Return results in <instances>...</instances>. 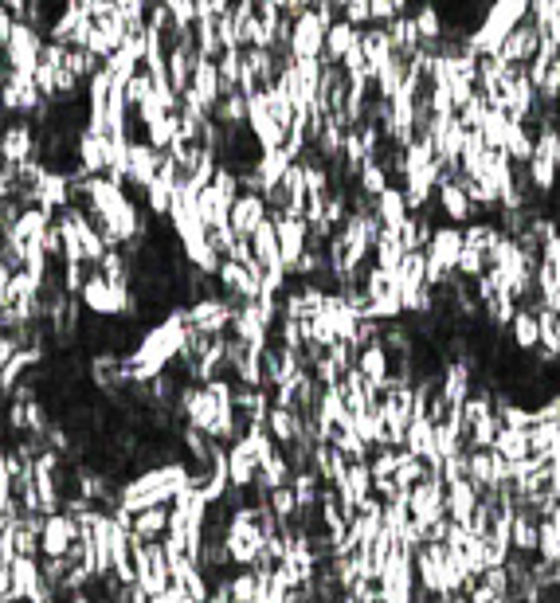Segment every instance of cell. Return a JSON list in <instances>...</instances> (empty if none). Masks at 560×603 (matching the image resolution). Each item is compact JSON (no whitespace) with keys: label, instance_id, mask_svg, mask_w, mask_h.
<instances>
[{"label":"cell","instance_id":"1","mask_svg":"<svg viewBox=\"0 0 560 603\" xmlns=\"http://www.w3.org/2000/svg\"><path fill=\"white\" fill-rule=\"evenodd\" d=\"M44 44H47L44 32L20 20L16 32H12V40H8V47H0V51H4V63H8L16 75H36V71H40V59H44Z\"/></svg>","mask_w":560,"mask_h":603},{"label":"cell","instance_id":"2","mask_svg":"<svg viewBox=\"0 0 560 603\" xmlns=\"http://www.w3.org/2000/svg\"><path fill=\"white\" fill-rule=\"evenodd\" d=\"M220 294L232 298L235 306L239 302H255L263 294V271L259 267H247V263H235V259H224L220 267Z\"/></svg>","mask_w":560,"mask_h":603},{"label":"cell","instance_id":"3","mask_svg":"<svg viewBox=\"0 0 560 603\" xmlns=\"http://www.w3.org/2000/svg\"><path fill=\"white\" fill-rule=\"evenodd\" d=\"M188 322L204 329V333H212V337H228V329L235 322V302L224 294H208V298L188 306Z\"/></svg>","mask_w":560,"mask_h":603},{"label":"cell","instance_id":"4","mask_svg":"<svg viewBox=\"0 0 560 603\" xmlns=\"http://www.w3.org/2000/svg\"><path fill=\"white\" fill-rule=\"evenodd\" d=\"M79 541H83V533H79V521L71 513H47L44 533H40L44 557H71Z\"/></svg>","mask_w":560,"mask_h":603},{"label":"cell","instance_id":"5","mask_svg":"<svg viewBox=\"0 0 560 603\" xmlns=\"http://www.w3.org/2000/svg\"><path fill=\"white\" fill-rule=\"evenodd\" d=\"M0 157L4 165H24L32 157H40V130L32 122H8L4 126V138H0Z\"/></svg>","mask_w":560,"mask_h":603},{"label":"cell","instance_id":"6","mask_svg":"<svg viewBox=\"0 0 560 603\" xmlns=\"http://www.w3.org/2000/svg\"><path fill=\"white\" fill-rule=\"evenodd\" d=\"M326 36L329 28L318 20V12H298L294 16V59H322L326 55Z\"/></svg>","mask_w":560,"mask_h":603},{"label":"cell","instance_id":"7","mask_svg":"<svg viewBox=\"0 0 560 603\" xmlns=\"http://www.w3.org/2000/svg\"><path fill=\"white\" fill-rule=\"evenodd\" d=\"M541 44H545V36L537 32V24L533 20H525V24H517L514 32L506 36V44H502V63L506 67H529L533 59H537V51H541Z\"/></svg>","mask_w":560,"mask_h":603},{"label":"cell","instance_id":"8","mask_svg":"<svg viewBox=\"0 0 560 603\" xmlns=\"http://www.w3.org/2000/svg\"><path fill=\"white\" fill-rule=\"evenodd\" d=\"M267 220H271V204H267V196H263V192H243V196L235 200L232 232L239 235V239H251V235L259 232Z\"/></svg>","mask_w":560,"mask_h":603},{"label":"cell","instance_id":"9","mask_svg":"<svg viewBox=\"0 0 560 603\" xmlns=\"http://www.w3.org/2000/svg\"><path fill=\"white\" fill-rule=\"evenodd\" d=\"M247 126H251L255 141L263 145V153H267V149H282V145H286V130L275 122V114H271V106H267V91L251 98V118H247Z\"/></svg>","mask_w":560,"mask_h":603},{"label":"cell","instance_id":"10","mask_svg":"<svg viewBox=\"0 0 560 603\" xmlns=\"http://www.w3.org/2000/svg\"><path fill=\"white\" fill-rule=\"evenodd\" d=\"M161 157H165V153L153 149L145 138L134 141V149H130V181H126V188L145 192V188L153 185V181L161 177Z\"/></svg>","mask_w":560,"mask_h":603},{"label":"cell","instance_id":"11","mask_svg":"<svg viewBox=\"0 0 560 603\" xmlns=\"http://www.w3.org/2000/svg\"><path fill=\"white\" fill-rule=\"evenodd\" d=\"M435 200H439V208H443V220H447V224H455V228H467V224H474V216H478V208L470 204L467 188L459 185V181L439 185Z\"/></svg>","mask_w":560,"mask_h":603},{"label":"cell","instance_id":"12","mask_svg":"<svg viewBox=\"0 0 560 603\" xmlns=\"http://www.w3.org/2000/svg\"><path fill=\"white\" fill-rule=\"evenodd\" d=\"M279 224V243H282V259H286V271L298 267V259L310 251V224L298 220V216H282Z\"/></svg>","mask_w":560,"mask_h":603},{"label":"cell","instance_id":"13","mask_svg":"<svg viewBox=\"0 0 560 603\" xmlns=\"http://www.w3.org/2000/svg\"><path fill=\"white\" fill-rule=\"evenodd\" d=\"M232 208H235V196L220 192L216 185H208L196 196V212H200L204 228H232Z\"/></svg>","mask_w":560,"mask_h":603},{"label":"cell","instance_id":"14","mask_svg":"<svg viewBox=\"0 0 560 603\" xmlns=\"http://www.w3.org/2000/svg\"><path fill=\"white\" fill-rule=\"evenodd\" d=\"M478 506H482V498H478V486L470 478L447 482V517L455 525H470V517L478 513Z\"/></svg>","mask_w":560,"mask_h":603},{"label":"cell","instance_id":"15","mask_svg":"<svg viewBox=\"0 0 560 603\" xmlns=\"http://www.w3.org/2000/svg\"><path fill=\"white\" fill-rule=\"evenodd\" d=\"M341 494H345V502H349V510L357 517V510L369 502L376 494V482H373V463L365 459V463H353L349 466V474H345V482H341Z\"/></svg>","mask_w":560,"mask_h":603},{"label":"cell","instance_id":"16","mask_svg":"<svg viewBox=\"0 0 560 603\" xmlns=\"http://www.w3.org/2000/svg\"><path fill=\"white\" fill-rule=\"evenodd\" d=\"M408 216H412V208H408V196L400 185H392L384 196H376V220H380L384 232H400L408 224Z\"/></svg>","mask_w":560,"mask_h":603},{"label":"cell","instance_id":"17","mask_svg":"<svg viewBox=\"0 0 560 603\" xmlns=\"http://www.w3.org/2000/svg\"><path fill=\"white\" fill-rule=\"evenodd\" d=\"M506 337H510V345H514L521 357H533L537 349H541V318L533 314V310H517L514 325L506 329Z\"/></svg>","mask_w":560,"mask_h":603},{"label":"cell","instance_id":"18","mask_svg":"<svg viewBox=\"0 0 560 603\" xmlns=\"http://www.w3.org/2000/svg\"><path fill=\"white\" fill-rule=\"evenodd\" d=\"M251 247H255V259L263 263V271H286L282 243H279V224H275V220H267L259 232L251 235Z\"/></svg>","mask_w":560,"mask_h":603},{"label":"cell","instance_id":"19","mask_svg":"<svg viewBox=\"0 0 560 603\" xmlns=\"http://www.w3.org/2000/svg\"><path fill=\"white\" fill-rule=\"evenodd\" d=\"M75 153H79V165L91 173V177H106V134L98 130H83L79 141H75Z\"/></svg>","mask_w":560,"mask_h":603},{"label":"cell","instance_id":"20","mask_svg":"<svg viewBox=\"0 0 560 603\" xmlns=\"http://www.w3.org/2000/svg\"><path fill=\"white\" fill-rule=\"evenodd\" d=\"M514 553H525V557L541 553V517L533 510L514 513Z\"/></svg>","mask_w":560,"mask_h":603},{"label":"cell","instance_id":"21","mask_svg":"<svg viewBox=\"0 0 560 603\" xmlns=\"http://www.w3.org/2000/svg\"><path fill=\"white\" fill-rule=\"evenodd\" d=\"M357 44H361V28H353L349 20H337L326 36V55H322V63H337V67H341L345 55H349Z\"/></svg>","mask_w":560,"mask_h":603},{"label":"cell","instance_id":"22","mask_svg":"<svg viewBox=\"0 0 560 603\" xmlns=\"http://www.w3.org/2000/svg\"><path fill=\"white\" fill-rule=\"evenodd\" d=\"M361 47H365V59H369V67H373V79L384 63H392V59H396V44H392L388 28H380V24H373V28H365V32H361Z\"/></svg>","mask_w":560,"mask_h":603},{"label":"cell","instance_id":"23","mask_svg":"<svg viewBox=\"0 0 560 603\" xmlns=\"http://www.w3.org/2000/svg\"><path fill=\"white\" fill-rule=\"evenodd\" d=\"M192 91L216 110V102L224 98V79H220V63H216V59H200V63H196V71H192Z\"/></svg>","mask_w":560,"mask_h":603},{"label":"cell","instance_id":"24","mask_svg":"<svg viewBox=\"0 0 560 603\" xmlns=\"http://www.w3.org/2000/svg\"><path fill=\"white\" fill-rule=\"evenodd\" d=\"M134 537L145 545H157L169 537V506H153V510L134 513Z\"/></svg>","mask_w":560,"mask_h":603},{"label":"cell","instance_id":"25","mask_svg":"<svg viewBox=\"0 0 560 603\" xmlns=\"http://www.w3.org/2000/svg\"><path fill=\"white\" fill-rule=\"evenodd\" d=\"M388 36H392L400 59H412V55L423 51V36H420V28H416V16H412V12H408V16H396V20L388 24Z\"/></svg>","mask_w":560,"mask_h":603},{"label":"cell","instance_id":"26","mask_svg":"<svg viewBox=\"0 0 560 603\" xmlns=\"http://www.w3.org/2000/svg\"><path fill=\"white\" fill-rule=\"evenodd\" d=\"M302 427H306V419L298 416V412L271 404V412H267V431H271V439H275L279 447H290V443L302 435Z\"/></svg>","mask_w":560,"mask_h":603},{"label":"cell","instance_id":"27","mask_svg":"<svg viewBox=\"0 0 560 603\" xmlns=\"http://www.w3.org/2000/svg\"><path fill=\"white\" fill-rule=\"evenodd\" d=\"M294 161H290V153L286 149H267L263 157H259V165H255V177H259V185H263V196L267 192H275L282 185V177H286V169H290Z\"/></svg>","mask_w":560,"mask_h":603},{"label":"cell","instance_id":"28","mask_svg":"<svg viewBox=\"0 0 560 603\" xmlns=\"http://www.w3.org/2000/svg\"><path fill=\"white\" fill-rule=\"evenodd\" d=\"M494 451H498V455H506L514 466L533 463V459H537V455H533V435H529V431H514V427H502V435H498Z\"/></svg>","mask_w":560,"mask_h":603},{"label":"cell","instance_id":"29","mask_svg":"<svg viewBox=\"0 0 560 603\" xmlns=\"http://www.w3.org/2000/svg\"><path fill=\"white\" fill-rule=\"evenodd\" d=\"M416 16V28H420L423 44H439L447 36V24H443V8L435 0H423L420 8L412 12Z\"/></svg>","mask_w":560,"mask_h":603},{"label":"cell","instance_id":"30","mask_svg":"<svg viewBox=\"0 0 560 603\" xmlns=\"http://www.w3.org/2000/svg\"><path fill=\"white\" fill-rule=\"evenodd\" d=\"M404 259H408V251H404V243H400V232H380L376 239V251H373V263L376 267H384V271H400L404 267Z\"/></svg>","mask_w":560,"mask_h":603},{"label":"cell","instance_id":"31","mask_svg":"<svg viewBox=\"0 0 560 603\" xmlns=\"http://www.w3.org/2000/svg\"><path fill=\"white\" fill-rule=\"evenodd\" d=\"M212 118H216L220 126H247V118H251V98H247V94H224V98L216 102Z\"/></svg>","mask_w":560,"mask_h":603},{"label":"cell","instance_id":"32","mask_svg":"<svg viewBox=\"0 0 560 603\" xmlns=\"http://www.w3.org/2000/svg\"><path fill=\"white\" fill-rule=\"evenodd\" d=\"M510 126H514L510 110H502V106H490V114H486V122H482V141H486V149H506Z\"/></svg>","mask_w":560,"mask_h":603},{"label":"cell","instance_id":"33","mask_svg":"<svg viewBox=\"0 0 560 603\" xmlns=\"http://www.w3.org/2000/svg\"><path fill=\"white\" fill-rule=\"evenodd\" d=\"M192 36H196V47H200V55H204V59H220V55H224L220 20H216V16H200V20H196V28H192Z\"/></svg>","mask_w":560,"mask_h":603},{"label":"cell","instance_id":"34","mask_svg":"<svg viewBox=\"0 0 560 603\" xmlns=\"http://www.w3.org/2000/svg\"><path fill=\"white\" fill-rule=\"evenodd\" d=\"M228 588H232V603H259L263 596V580L255 568H235Z\"/></svg>","mask_w":560,"mask_h":603},{"label":"cell","instance_id":"35","mask_svg":"<svg viewBox=\"0 0 560 603\" xmlns=\"http://www.w3.org/2000/svg\"><path fill=\"white\" fill-rule=\"evenodd\" d=\"M541 560H549V564H560V506L541 517Z\"/></svg>","mask_w":560,"mask_h":603},{"label":"cell","instance_id":"36","mask_svg":"<svg viewBox=\"0 0 560 603\" xmlns=\"http://www.w3.org/2000/svg\"><path fill=\"white\" fill-rule=\"evenodd\" d=\"M357 188L376 200V196H384V192L392 188V177H388V169H384L380 161H369V165L361 169V177H357Z\"/></svg>","mask_w":560,"mask_h":603},{"label":"cell","instance_id":"37","mask_svg":"<svg viewBox=\"0 0 560 603\" xmlns=\"http://www.w3.org/2000/svg\"><path fill=\"white\" fill-rule=\"evenodd\" d=\"M106 71L114 75V83H118V87H126V83H130V79L141 71V63L130 55V51H126V47H118V51L106 59Z\"/></svg>","mask_w":560,"mask_h":603},{"label":"cell","instance_id":"38","mask_svg":"<svg viewBox=\"0 0 560 603\" xmlns=\"http://www.w3.org/2000/svg\"><path fill=\"white\" fill-rule=\"evenodd\" d=\"M153 91H157V87H153V75H149V71L141 67L138 75H134V79L126 83V102H130V110H138L141 102H145V98H149Z\"/></svg>","mask_w":560,"mask_h":603},{"label":"cell","instance_id":"39","mask_svg":"<svg viewBox=\"0 0 560 603\" xmlns=\"http://www.w3.org/2000/svg\"><path fill=\"white\" fill-rule=\"evenodd\" d=\"M482 588H486L490 596L506 600V596H510V568H506V564H502V568H486V572H482Z\"/></svg>","mask_w":560,"mask_h":603},{"label":"cell","instance_id":"40","mask_svg":"<svg viewBox=\"0 0 560 603\" xmlns=\"http://www.w3.org/2000/svg\"><path fill=\"white\" fill-rule=\"evenodd\" d=\"M369 8H373V24H380V28H388V24L400 16L392 0H369Z\"/></svg>","mask_w":560,"mask_h":603},{"label":"cell","instance_id":"41","mask_svg":"<svg viewBox=\"0 0 560 603\" xmlns=\"http://www.w3.org/2000/svg\"><path fill=\"white\" fill-rule=\"evenodd\" d=\"M392 4H396V12H400V16H408V8H412V0H392Z\"/></svg>","mask_w":560,"mask_h":603},{"label":"cell","instance_id":"42","mask_svg":"<svg viewBox=\"0 0 560 603\" xmlns=\"http://www.w3.org/2000/svg\"><path fill=\"white\" fill-rule=\"evenodd\" d=\"M275 8H282V12H290V0H271Z\"/></svg>","mask_w":560,"mask_h":603}]
</instances>
